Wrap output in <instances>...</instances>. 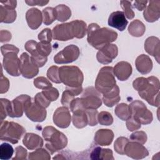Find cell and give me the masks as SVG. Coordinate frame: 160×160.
Returning a JSON list of instances; mask_svg holds the SVG:
<instances>
[{"instance_id": "32", "label": "cell", "mask_w": 160, "mask_h": 160, "mask_svg": "<svg viewBox=\"0 0 160 160\" xmlns=\"http://www.w3.org/2000/svg\"><path fill=\"white\" fill-rule=\"evenodd\" d=\"M114 113L122 121H126L131 116L129 106L125 103L118 104L114 109Z\"/></svg>"}, {"instance_id": "28", "label": "cell", "mask_w": 160, "mask_h": 160, "mask_svg": "<svg viewBox=\"0 0 160 160\" xmlns=\"http://www.w3.org/2000/svg\"><path fill=\"white\" fill-rule=\"evenodd\" d=\"M102 95V101L104 104L108 107H112L121 99L119 89L117 85H116L109 92L103 94Z\"/></svg>"}, {"instance_id": "56", "label": "cell", "mask_w": 160, "mask_h": 160, "mask_svg": "<svg viewBox=\"0 0 160 160\" xmlns=\"http://www.w3.org/2000/svg\"><path fill=\"white\" fill-rule=\"evenodd\" d=\"M0 2L3 4L2 6L4 7L10 9H15L17 5L16 1H1Z\"/></svg>"}, {"instance_id": "50", "label": "cell", "mask_w": 160, "mask_h": 160, "mask_svg": "<svg viewBox=\"0 0 160 160\" xmlns=\"http://www.w3.org/2000/svg\"><path fill=\"white\" fill-rule=\"evenodd\" d=\"M126 127L130 131L138 130L141 128V125L137 122L132 116H131L128 120H126Z\"/></svg>"}, {"instance_id": "33", "label": "cell", "mask_w": 160, "mask_h": 160, "mask_svg": "<svg viewBox=\"0 0 160 160\" xmlns=\"http://www.w3.org/2000/svg\"><path fill=\"white\" fill-rule=\"evenodd\" d=\"M42 21L45 25H49L56 19L55 9L53 8L47 7L44 8L42 11Z\"/></svg>"}, {"instance_id": "15", "label": "cell", "mask_w": 160, "mask_h": 160, "mask_svg": "<svg viewBox=\"0 0 160 160\" xmlns=\"http://www.w3.org/2000/svg\"><path fill=\"white\" fill-rule=\"evenodd\" d=\"M124 154L134 159H140L148 156L149 152L142 144L129 141L124 147Z\"/></svg>"}, {"instance_id": "38", "label": "cell", "mask_w": 160, "mask_h": 160, "mask_svg": "<svg viewBox=\"0 0 160 160\" xmlns=\"http://www.w3.org/2000/svg\"><path fill=\"white\" fill-rule=\"evenodd\" d=\"M52 46L51 43L39 42L37 44V51L39 54L44 57H48L51 52Z\"/></svg>"}, {"instance_id": "36", "label": "cell", "mask_w": 160, "mask_h": 160, "mask_svg": "<svg viewBox=\"0 0 160 160\" xmlns=\"http://www.w3.org/2000/svg\"><path fill=\"white\" fill-rule=\"evenodd\" d=\"M98 121L101 125L109 126L113 122V118L109 112L101 111L98 114Z\"/></svg>"}, {"instance_id": "53", "label": "cell", "mask_w": 160, "mask_h": 160, "mask_svg": "<svg viewBox=\"0 0 160 160\" xmlns=\"http://www.w3.org/2000/svg\"><path fill=\"white\" fill-rule=\"evenodd\" d=\"M1 51L3 56H4L6 54L10 52H14L17 54L19 52V49L14 46L12 44H4L1 47Z\"/></svg>"}, {"instance_id": "40", "label": "cell", "mask_w": 160, "mask_h": 160, "mask_svg": "<svg viewBox=\"0 0 160 160\" xmlns=\"http://www.w3.org/2000/svg\"><path fill=\"white\" fill-rule=\"evenodd\" d=\"M121 6L124 10V14L128 19H132L134 17V12L132 9L131 1H121Z\"/></svg>"}, {"instance_id": "47", "label": "cell", "mask_w": 160, "mask_h": 160, "mask_svg": "<svg viewBox=\"0 0 160 160\" xmlns=\"http://www.w3.org/2000/svg\"><path fill=\"white\" fill-rule=\"evenodd\" d=\"M31 58L33 60V61L38 66L39 68L42 67L48 61L47 57H44L41 56L38 53V51L33 54H31Z\"/></svg>"}, {"instance_id": "24", "label": "cell", "mask_w": 160, "mask_h": 160, "mask_svg": "<svg viewBox=\"0 0 160 160\" xmlns=\"http://www.w3.org/2000/svg\"><path fill=\"white\" fill-rule=\"evenodd\" d=\"M22 143L29 150H36L41 148L44 144L42 139L39 135L29 132L25 134Z\"/></svg>"}, {"instance_id": "55", "label": "cell", "mask_w": 160, "mask_h": 160, "mask_svg": "<svg viewBox=\"0 0 160 160\" xmlns=\"http://www.w3.org/2000/svg\"><path fill=\"white\" fill-rule=\"evenodd\" d=\"M0 41L1 42H8L11 39V34L7 30H1L0 32Z\"/></svg>"}, {"instance_id": "14", "label": "cell", "mask_w": 160, "mask_h": 160, "mask_svg": "<svg viewBox=\"0 0 160 160\" xmlns=\"http://www.w3.org/2000/svg\"><path fill=\"white\" fill-rule=\"evenodd\" d=\"M118 54V48L116 44H108L99 49L96 58L99 62L103 64L111 63L116 58Z\"/></svg>"}, {"instance_id": "37", "label": "cell", "mask_w": 160, "mask_h": 160, "mask_svg": "<svg viewBox=\"0 0 160 160\" xmlns=\"http://www.w3.org/2000/svg\"><path fill=\"white\" fill-rule=\"evenodd\" d=\"M47 77L53 82L57 84L61 82L59 76V68L57 66H52L48 69Z\"/></svg>"}, {"instance_id": "25", "label": "cell", "mask_w": 160, "mask_h": 160, "mask_svg": "<svg viewBox=\"0 0 160 160\" xmlns=\"http://www.w3.org/2000/svg\"><path fill=\"white\" fill-rule=\"evenodd\" d=\"M114 133L111 129H101L96 131L94 136L96 144L100 146H109L112 142Z\"/></svg>"}, {"instance_id": "11", "label": "cell", "mask_w": 160, "mask_h": 160, "mask_svg": "<svg viewBox=\"0 0 160 160\" xmlns=\"http://www.w3.org/2000/svg\"><path fill=\"white\" fill-rule=\"evenodd\" d=\"M21 74L25 78L31 79L35 77L39 72L38 66L33 61L31 56L27 52H23L20 58Z\"/></svg>"}, {"instance_id": "49", "label": "cell", "mask_w": 160, "mask_h": 160, "mask_svg": "<svg viewBox=\"0 0 160 160\" xmlns=\"http://www.w3.org/2000/svg\"><path fill=\"white\" fill-rule=\"evenodd\" d=\"M10 101L7 99H1V122L3 121L8 115V107Z\"/></svg>"}, {"instance_id": "17", "label": "cell", "mask_w": 160, "mask_h": 160, "mask_svg": "<svg viewBox=\"0 0 160 160\" xmlns=\"http://www.w3.org/2000/svg\"><path fill=\"white\" fill-rule=\"evenodd\" d=\"M26 116L32 121L42 122L46 118L47 112L46 108L37 105L34 101L24 111Z\"/></svg>"}, {"instance_id": "29", "label": "cell", "mask_w": 160, "mask_h": 160, "mask_svg": "<svg viewBox=\"0 0 160 160\" xmlns=\"http://www.w3.org/2000/svg\"><path fill=\"white\" fill-rule=\"evenodd\" d=\"M145 31L146 27L144 24L139 19H135L132 21L128 27V32L134 37L142 36Z\"/></svg>"}, {"instance_id": "27", "label": "cell", "mask_w": 160, "mask_h": 160, "mask_svg": "<svg viewBox=\"0 0 160 160\" xmlns=\"http://www.w3.org/2000/svg\"><path fill=\"white\" fill-rule=\"evenodd\" d=\"M72 113V121L76 128L81 129L86 127L88 124V119L85 109H78L73 111Z\"/></svg>"}, {"instance_id": "21", "label": "cell", "mask_w": 160, "mask_h": 160, "mask_svg": "<svg viewBox=\"0 0 160 160\" xmlns=\"http://www.w3.org/2000/svg\"><path fill=\"white\" fill-rule=\"evenodd\" d=\"M132 66L131 64L126 61H120L113 68L114 76L121 81L127 80L132 74Z\"/></svg>"}, {"instance_id": "31", "label": "cell", "mask_w": 160, "mask_h": 160, "mask_svg": "<svg viewBox=\"0 0 160 160\" xmlns=\"http://www.w3.org/2000/svg\"><path fill=\"white\" fill-rule=\"evenodd\" d=\"M56 19L61 22L68 20L71 16V11L70 8L64 4H59L55 8Z\"/></svg>"}, {"instance_id": "45", "label": "cell", "mask_w": 160, "mask_h": 160, "mask_svg": "<svg viewBox=\"0 0 160 160\" xmlns=\"http://www.w3.org/2000/svg\"><path fill=\"white\" fill-rule=\"evenodd\" d=\"M86 112L87 114L88 119V124L91 126H94L97 125L98 121V111L96 109H86Z\"/></svg>"}, {"instance_id": "42", "label": "cell", "mask_w": 160, "mask_h": 160, "mask_svg": "<svg viewBox=\"0 0 160 160\" xmlns=\"http://www.w3.org/2000/svg\"><path fill=\"white\" fill-rule=\"evenodd\" d=\"M34 101L37 105L43 108H48L51 103V101L44 96L42 92H38L36 94Z\"/></svg>"}, {"instance_id": "52", "label": "cell", "mask_w": 160, "mask_h": 160, "mask_svg": "<svg viewBox=\"0 0 160 160\" xmlns=\"http://www.w3.org/2000/svg\"><path fill=\"white\" fill-rule=\"evenodd\" d=\"M9 87V81L8 79L3 76L2 71H1V84H0V92L1 94L6 92Z\"/></svg>"}, {"instance_id": "26", "label": "cell", "mask_w": 160, "mask_h": 160, "mask_svg": "<svg viewBox=\"0 0 160 160\" xmlns=\"http://www.w3.org/2000/svg\"><path fill=\"white\" fill-rule=\"evenodd\" d=\"M136 68L142 74L150 72L152 69V62L150 58L145 54H141L136 59Z\"/></svg>"}, {"instance_id": "8", "label": "cell", "mask_w": 160, "mask_h": 160, "mask_svg": "<svg viewBox=\"0 0 160 160\" xmlns=\"http://www.w3.org/2000/svg\"><path fill=\"white\" fill-rule=\"evenodd\" d=\"M131 116L141 124H150L152 119V112L146 108L144 103L141 101L136 100L129 105Z\"/></svg>"}, {"instance_id": "48", "label": "cell", "mask_w": 160, "mask_h": 160, "mask_svg": "<svg viewBox=\"0 0 160 160\" xmlns=\"http://www.w3.org/2000/svg\"><path fill=\"white\" fill-rule=\"evenodd\" d=\"M16 156L12 158V160H24L26 159L28 152L26 149H24L22 146H19L16 148Z\"/></svg>"}, {"instance_id": "5", "label": "cell", "mask_w": 160, "mask_h": 160, "mask_svg": "<svg viewBox=\"0 0 160 160\" xmlns=\"http://www.w3.org/2000/svg\"><path fill=\"white\" fill-rule=\"evenodd\" d=\"M26 132V129L20 124L9 121H1L0 139L12 144H17Z\"/></svg>"}, {"instance_id": "59", "label": "cell", "mask_w": 160, "mask_h": 160, "mask_svg": "<svg viewBox=\"0 0 160 160\" xmlns=\"http://www.w3.org/2000/svg\"><path fill=\"white\" fill-rule=\"evenodd\" d=\"M101 148L100 147H95L91 152V159H99V156Z\"/></svg>"}, {"instance_id": "44", "label": "cell", "mask_w": 160, "mask_h": 160, "mask_svg": "<svg viewBox=\"0 0 160 160\" xmlns=\"http://www.w3.org/2000/svg\"><path fill=\"white\" fill-rule=\"evenodd\" d=\"M130 139L141 144H144L147 141V135L144 131H136L130 136Z\"/></svg>"}, {"instance_id": "34", "label": "cell", "mask_w": 160, "mask_h": 160, "mask_svg": "<svg viewBox=\"0 0 160 160\" xmlns=\"http://www.w3.org/2000/svg\"><path fill=\"white\" fill-rule=\"evenodd\" d=\"M28 159L30 160L33 159H46L49 160L51 159L50 153L45 149L39 148L36 149L35 151L30 152L29 154Z\"/></svg>"}, {"instance_id": "19", "label": "cell", "mask_w": 160, "mask_h": 160, "mask_svg": "<svg viewBox=\"0 0 160 160\" xmlns=\"http://www.w3.org/2000/svg\"><path fill=\"white\" fill-rule=\"evenodd\" d=\"M128 21L126 18L124 12L117 11L112 12L108 18L109 26L118 29L120 31H123L127 25Z\"/></svg>"}, {"instance_id": "12", "label": "cell", "mask_w": 160, "mask_h": 160, "mask_svg": "<svg viewBox=\"0 0 160 160\" xmlns=\"http://www.w3.org/2000/svg\"><path fill=\"white\" fill-rule=\"evenodd\" d=\"M80 54L79 48L74 44L68 45L54 56L56 64H68L76 61Z\"/></svg>"}, {"instance_id": "2", "label": "cell", "mask_w": 160, "mask_h": 160, "mask_svg": "<svg viewBox=\"0 0 160 160\" xmlns=\"http://www.w3.org/2000/svg\"><path fill=\"white\" fill-rule=\"evenodd\" d=\"M87 40L93 48L99 49L116 40L118 33L108 28H100L96 23H91L87 28Z\"/></svg>"}, {"instance_id": "22", "label": "cell", "mask_w": 160, "mask_h": 160, "mask_svg": "<svg viewBox=\"0 0 160 160\" xmlns=\"http://www.w3.org/2000/svg\"><path fill=\"white\" fill-rule=\"evenodd\" d=\"M160 42L158 38L151 36L146 39L144 43V49L150 55L154 56L156 61L159 62V50Z\"/></svg>"}, {"instance_id": "30", "label": "cell", "mask_w": 160, "mask_h": 160, "mask_svg": "<svg viewBox=\"0 0 160 160\" xmlns=\"http://www.w3.org/2000/svg\"><path fill=\"white\" fill-rule=\"evenodd\" d=\"M16 19L15 9L6 8L2 5L0 6V21L1 22L12 23Z\"/></svg>"}, {"instance_id": "51", "label": "cell", "mask_w": 160, "mask_h": 160, "mask_svg": "<svg viewBox=\"0 0 160 160\" xmlns=\"http://www.w3.org/2000/svg\"><path fill=\"white\" fill-rule=\"evenodd\" d=\"M37 44H38V42L36 41H35L34 40H29L25 43L24 48L31 55L38 51H37Z\"/></svg>"}, {"instance_id": "39", "label": "cell", "mask_w": 160, "mask_h": 160, "mask_svg": "<svg viewBox=\"0 0 160 160\" xmlns=\"http://www.w3.org/2000/svg\"><path fill=\"white\" fill-rule=\"evenodd\" d=\"M129 142V140L124 137L118 138L114 144V148L116 152L120 154H124V147Z\"/></svg>"}, {"instance_id": "43", "label": "cell", "mask_w": 160, "mask_h": 160, "mask_svg": "<svg viewBox=\"0 0 160 160\" xmlns=\"http://www.w3.org/2000/svg\"><path fill=\"white\" fill-rule=\"evenodd\" d=\"M42 93L51 102L57 100V99L59 98V92L58 89L52 86L48 89H43L42 91Z\"/></svg>"}, {"instance_id": "46", "label": "cell", "mask_w": 160, "mask_h": 160, "mask_svg": "<svg viewBox=\"0 0 160 160\" xmlns=\"http://www.w3.org/2000/svg\"><path fill=\"white\" fill-rule=\"evenodd\" d=\"M52 31L49 28H45L42 29L38 34V39L40 42L51 43V41H52Z\"/></svg>"}, {"instance_id": "7", "label": "cell", "mask_w": 160, "mask_h": 160, "mask_svg": "<svg viewBox=\"0 0 160 160\" xmlns=\"http://www.w3.org/2000/svg\"><path fill=\"white\" fill-rule=\"evenodd\" d=\"M148 81L144 88L138 92L139 96L146 100L149 104L159 107V81L154 76L147 78Z\"/></svg>"}, {"instance_id": "23", "label": "cell", "mask_w": 160, "mask_h": 160, "mask_svg": "<svg viewBox=\"0 0 160 160\" xmlns=\"http://www.w3.org/2000/svg\"><path fill=\"white\" fill-rule=\"evenodd\" d=\"M82 86L79 87H66V90L62 92L61 102L63 106L70 108V104L74 97L78 96L82 91Z\"/></svg>"}, {"instance_id": "18", "label": "cell", "mask_w": 160, "mask_h": 160, "mask_svg": "<svg viewBox=\"0 0 160 160\" xmlns=\"http://www.w3.org/2000/svg\"><path fill=\"white\" fill-rule=\"evenodd\" d=\"M148 2L149 4L144 11V18L148 22H153L160 17V1H150Z\"/></svg>"}, {"instance_id": "54", "label": "cell", "mask_w": 160, "mask_h": 160, "mask_svg": "<svg viewBox=\"0 0 160 160\" xmlns=\"http://www.w3.org/2000/svg\"><path fill=\"white\" fill-rule=\"evenodd\" d=\"M99 159H114L111 149H101L99 156Z\"/></svg>"}, {"instance_id": "3", "label": "cell", "mask_w": 160, "mask_h": 160, "mask_svg": "<svg viewBox=\"0 0 160 160\" xmlns=\"http://www.w3.org/2000/svg\"><path fill=\"white\" fill-rule=\"evenodd\" d=\"M42 135L46 141L45 146L51 154L64 149L68 144V139L64 134L52 126L45 127Z\"/></svg>"}, {"instance_id": "41", "label": "cell", "mask_w": 160, "mask_h": 160, "mask_svg": "<svg viewBox=\"0 0 160 160\" xmlns=\"http://www.w3.org/2000/svg\"><path fill=\"white\" fill-rule=\"evenodd\" d=\"M34 85L36 88L42 90L52 87V84L50 82V81L43 76L36 78L34 80Z\"/></svg>"}, {"instance_id": "4", "label": "cell", "mask_w": 160, "mask_h": 160, "mask_svg": "<svg viewBox=\"0 0 160 160\" xmlns=\"http://www.w3.org/2000/svg\"><path fill=\"white\" fill-rule=\"evenodd\" d=\"M59 76L61 82L68 87L81 86L84 80L82 72L75 66H62L59 68Z\"/></svg>"}, {"instance_id": "57", "label": "cell", "mask_w": 160, "mask_h": 160, "mask_svg": "<svg viewBox=\"0 0 160 160\" xmlns=\"http://www.w3.org/2000/svg\"><path fill=\"white\" fill-rule=\"evenodd\" d=\"M148 2L147 1H136L134 2L133 6L138 11H142L146 8Z\"/></svg>"}, {"instance_id": "1", "label": "cell", "mask_w": 160, "mask_h": 160, "mask_svg": "<svg viewBox=\"0 0 160 160\" xmlns=\"http://www.w3.org/2000/svg\"><path fill=\"white\" fill-rule=\"evenodd\" d=\"M86 24L81 20H74L70 22L57 24L52 30V38L65 41L76 38L81 39L86 34Z\"/></svg>"}, {"instance_id": "6", "label": "cell", "mask_w": 160, "mask_h": 160, "mask_svg": "<svg viewBox=\"0 0 160 160\" xmlns=\"http://www.w3.org/2000/svg\"><path fill=\"white\" fill-rule=\"evenodd\" d=\"M113 72V68L104 66L102 68L95 81V88L100 93L105 94L109 92L116 85Z\"/></svg>"}, {"instance_id": "13", "label": "cell", "mask_w": 160, "mask_h": 160, "mask_svg": "<svg viewBox=\"0 0 160 160\" xmlns=\"http://www.w3.org/2000/svg\"><path fill=\"white\" fill-rule=\"evenodd\" d=\"M18 54L14 52H10L4 56L2 66L6 72L12 76H19L21 74L19 58Z\"/></svg>"}, {"instance_id": "20", "label": "cell", "mask_w": 160, "mask_h": 160, "mask_svg": "<svg viewBox=\"0 0 160 160\" xmlns=\"http://www.w3.org/2000/svg\"><path fill=\"white\" fill-rule=\"evenodd\" d=\"M26 19L28 26L32 29H37L43 21L42 14L38 8H33L27 11Z\"/></svg>"}, {"instance_id": "10", "label": "cell", "mask_w": 160, "mask_h": 160, "mask_svg": "<svg viewBox=\"0 0 160 160\" xmlns=\"http://www.w3.org/2000/svg\"><path fill=\"white\" fill-rule=\"evenodd\" d=\"M80 98L85 109H97L102 105L100 92L92 86L86 88Z\"/></svg>"}, {"instance_id": "16", "label": "cell", "mask_w": 160, "mask_h": 160, "mask_svg": "<svg viewBox=\"0 0 160 160\" xmlns=\"http://www.w3.org/2000/svg\"><path fill=\"white\" fill-rule=\"evenodd\" d=\"M71 114L67 107L62 106L58 108L53 115L54 123L60 128H66L71 123Z\"/></svg>"}, {"instance_id": "58", "label": "cell", "mask_w": 160, "mask_h": 160, "mask_svg": "<svg viewBox=\"0 0 160 160\" xmlns=\"http://www.w3.org/2000/svg\"><path fill=\"white\" fill-rule=\"evenodd\" d=\"M25 2L31 6L35 5L42 6L48 4L49 2V1H25Z\"/></svg>"}, {"instance_id": "9", "label": "cell", "mask_w": 160, "mask_h": 160, "mask_svg": "<svg viewBox=\"0 0 160 160\" xmlns=\"http://www.w3.org/2000/svg\"><path fill=\"white\" fill-rule=\"evenodd\" d=\"M31 103L32 100L29 96L20 95L9 102L8 107V115L11 118L21 117Z\"/></svg>"}, {"instance_id": "35", "label": "cell", "mask_w": 160, "mask_h": 160, "mask_svg": "<svg viewBox=\"0 0 160 160\" xmlns=\"http://www.w3.org/2000/svg\"><path fill=\"white\" fill-rule=\"evenodd\" d=\"M14 153V149L8 143H2L0 146V159L1 160H8L11 158Z\"/></svg>"}]
</instances>
